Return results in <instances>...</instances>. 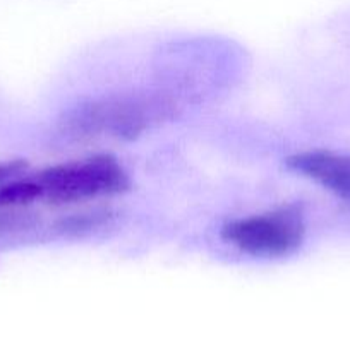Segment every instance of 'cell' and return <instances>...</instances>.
I'll return each mask as SVG.
<instances>
[{
    "label": "cell",
    "instance_id": "7a4b0ae2",
    "mask_svg": "<svg viewBox=\"0 0 350 351\" xmlns=\"http://www.w3.org/2000/svg\"><path fill=\"white\" fill-rule=\"evenodd\" d=\"M34 178L40 184L41 201L50 206L112 197L126 192L130 185L122 165L108 154L57 165Z\"/></svg>",
    "mask_w": 350,
    "mask_h": 351
},
{
    "label": "cell",
    "instance_id": "8992f818",
    "mask_svg": "<svg viewBox=\"0 0 350 351\" xmlns=\"http://www.w3.org/2000/svg\"><path fill=\"white\" fill-rule=\"evenodd\" d=\"M24 171H26V163L21 160L0 163V185L14 180V178H17L19 175H23Z\"/></svg>",
    "mask_w": 350,
    "mask_h": 351
},
{
    "label": "cell",
    "instance_id": "5b68a950",
    "mask_svg": "<svg viewBox=\"0 0 350 351\" xmlns=\"http://www.w3.org/2000/svg\"><path fill=\"white\" fill-rule=\"evenodd\" d=\"M41 201V189L36 178H14L0 185V209L31 208Z\"/></svg>",
    "mask_w": 350,
    "mask_h": 351
},
{
    "label": "cell",
    "instance_id": "3957f363",
    "mask_svg": "<svg viewBox=\"0 0 350 351\" xmlns=\"http://www.w3.org/2000/svg\"><path fill=\"white\" fill-rule=\"evenodd\" d=\"M304 237V219L295 208H281L233 219L222 228V239L229 245L259 259L292 256L301 249Z\"/></svg>",
    "mask_w": 350,
    "mask_h": 351
},
{
    "label": "cell",
    "instance_id": "277c9868",
    "mask_svg": "<svg viewBox=\"0 0 350 351\" xmlns=\"http://www.w3.org/2000/svg\"><path fill=\"white\" fill-rule=\"evenodd\" d=\"M287 168L321 185L325 191L350 206V154L314 149L287 158Z\"/></svg>",
    "mask_w": 350,
    "mask_h": 351
},
{
    "label": "cell",
    "instance_id": "6da1fadb",
    "mask_svg": "<svg viewBox=\"0 0 350 351\" xmlns=\"http://www.w3.org/2000/svg\"><path fill=\"white\" fill-rule=\"evenodd\" d=\"M165 96H113L81 106L65 120V130L79 139L117 137L134 139L154 123L172 115Z\"/></svg>",
    "mask_w": 350,
    "mask_h": 351
}]
</instances>
